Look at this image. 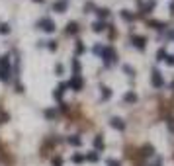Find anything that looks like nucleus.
<instances>
[{
	"label": "nucleus",
	"mask_w": 174,
	"mask_h": 166,
	"mask_svg": "<svg viewBox=\"0 0 174 166\" xmlns=\"http://www.w3.org/2000/svg\"><path fill=\"white\" fill-rule=\"evenodd\" d=\"M155 166H160V160H159V162H157V164H155Z\"/></svg>",
	"instance_id": "f704fd0d"
},
{
	"label": "nucleus",
	"mask_w": 174,
	"mask_h": 166,
	"mask_svg": "<svg viewBox=\"0 0 174 166\" xmlns=\"http://www.w3.org/2000/svg\"><path fill=\"white\" fill-rule=\"evenodd\" d=\"M94 147H96L98 151H102V149H104V141H102V137H96V139H94Z\"/></svg>",
	"instance_id": "dca6fc26"
},
{
	"label": "nucleus",
	"mask_w": 174,
	"mask_h": 166,
	"mask_svg": "<svg viewBox=\"0 0 174 166\" xmlns=\"http://www.w3.org/2000/svg\"><path fill=\"white\" fill-rule=\"evenodd\" d=\"M68 143H71L72 147H80V145H82V139L75 135V137H71V139H68Z\"/></svg>",
	"instance_id": "f8f14e48"
},
{
	"label": "nucleus",
	"mask_w": 174,
	"mask_h": 166,
	"mask_svg": "<svg viewBox=\"0 0 174 166\" xmlns=\"http://www.w3.org/2000/svg\"><path fill=\"white\" fill-rule=\"evenodd\" d=\"M86 160H90V162H98V152H88L86 154Z\"/></svg>",
	"instance_id": "f3484780"
},
{
	"label": "nucleus",
	"mask_w": 174,
	"mask_h": 166,
	"mask_svg": "<svg viewBox=\"0 0 174 166\" xmlns=\"http://www.w3.org/2000/svg\"><path fill=\"white\" fill-rule=\"evenodd\" d=\"M102 59H104V65L106 67H112L114 63H115V51L114 49H104V53H102Z\"/></svg>",
	"instance_id": "f03ea898"
},
{
	"label": "nucleus",
	"mask_w": 174,
	"mask_h": 166,
	"mask_svg": "<svg viewBox=\"0 0 174 166\" xmlns=\"http://www.w3.org/2000/svg\"><path fill=\"white\" fill-rule=\"evenodd\" d=\"M121 18H123V20H127V22H133V20H135V16L131 14V12H127V10H121Z\"/></svg>",
	"instance_id": "9b49d317"
},
{
	"label": "nucleus",
	"mask_w": 174,
	"mask_h": 166,
	"mask_svg": "<svg viewBox=\"0 0 174 166\" xmlns=\"http://www.w3.org/2000/svg\"><path fill=\"white\" fill-rule=\"evenodd\" d=\"M170 14H174V4H172V6H170Z\"/></svg>",
	"instance_id": "473e14b6"
},
{
	"label": "nucleus",
	"mask_w": 174,
	"mask_h": 166,
	"mask_svg": "<svg viewBox=\"0 0 174 166\" xmlns=\"http://www.w3.org/2000/svg\"><path fill=\"white\" fill-rule=\"evenodd\" d=\"M53 10L55 12H65L67 10V0H57V2L53 4Z\"/></svg>",
	"instance_id": "6e6552de"
},
{
	"label": "nucleus",
	"mask_w": 174,
	"mask_h": 166,
	"mask_svg": "<svg viewBox=\"0 0 174 166\" xmlns=\"http://www.w3.org/2000/svg\"><path fill=\"white\" fill-rule=\"evenodd\" d=\"M39 28L43 31H55V22H53V20H49V18H43L39 22Z\"/></svg>",
	"instance_id": "20e7f679"
},
{
	"label": "nucleus",
	"mask_w": 174,
	"mask_h": 166,
	"mask_svg": "<svg viewBox=\"0 0 174 166\" xmlns=\"http://www.w3.org/2000/svg\"><path fill=\"white\" fill-rule=\"evenodd\" d=\"M45 115H47V117H55V110H47Z\"/></svg>",
	"instance_id": "c756f323"
},
{
	"label": "nucleus",
	"mask_w": 174,
	"mask_h": 166,
	"mask_svg": "<svg viewBox=\"0 0 174 166\" xmlns=\"http://www.w3.org/2000/svg\"><path fill=\"white\" fill-rule=\"evenodd\" d=\"M151 84H153L155 88H160L162 84H164V80H162V74H160L159 71H157V68L153 71V76H151Z\"/></svg>",
	"instance_id": "7ed1b4c3"
},
{
	"label": "nucleus",
	"mask_w": 174,
	"mask_h": 166,
	"mask_svg": "<svg viewBox=\"0 0 174 166\" xmlns=\"http://www.w3.org/2000/svg\"><path fill=\"white\" fill-rule=\"evenodd\" d=\"M110 125H112L114 129H118V131L125 129V123H123V119H119V117H112V119H110Z\"/></svg>",
	"instance_id": "0eeeda50"
},
{
	"label": "nucleus",
	"mask_w": 174,
	"mask_h": 166,
	"mask_svg": "<svg viewBox=\"0 0 174 166\" xmlns=\"http://www.w3.org/2000/svg\"><path fill=\"white\" fill-rule=\"evenodd\" d=\"M63 164V160L59 158V156H57V158H53V166H61Z\"/></svg>",
	"instance_id": "c85d7f7f"
},
{
	"label": "nucleus",
	"mask_w": 174,
	"mask_h": 166,
	"mask_svg": "<svg viewBox=\"0 0 174 166\" xmlns=\"http://www.w3.org/2000/svg\"><path fill=\"white\" fill-rule=\"evenodd\" d=\"M123 72H125V74H129V76H133V74H135L133 67H129V65H123Z\"/></svg>",
	"instance_id": "6ab92c4d"
},
{
	"label": "nucleus",
	"mask_w": 174,
	"mask_h": 166,
	"mask_svg": "<svg viewBox=\"0 0 174 166\" xmlns=\"http://www.w3.org/2000/svg\"><path fill=\"white\" fill-rule=\"evenodd\" d=\"M82 160H84V156H82V154H75V156H72V162H82Z\"/></svg>",
	"instance_id": "393cba45"
},
{
	"label": "nucleus",
	"mask_w": 174,
	"mask_h": 166,
	"mask_svg": "<svg viewBox=\"0 0 174 166\" xmlns=\"http://www.w3.org/2000/svg\"><path fill=\"white\" fill-rule=\"evenodd\" d=\"M141 154H145V156H151V154H153V147H151V145H145V147L141 149Z\"/></svg>",
	"instance_id": "4468645a"
},
{
	"label": "nucleus",
	"mask_w": 174,
	"mask_h": 166,
	"mask_svg": "<svg viewBox=\"0 0 174 166\" xmlns=\"http://www.w3.org/2000/svg\"><path fill=\"white\" fill-rule=\"evenodd\" d=\"M110 96H112V90H110V88H106V86H104V88H102V98H104V100H108V98H110Z\"/></svg>",
	"instance_id": "a211bd4d"
},
{
	"label": "nucleus",
	"mask_w": 174,
	"mask_h": 166,
	"mask_svg": "<svg viewBox=\"0 0 174 166\" xmlns=\"http://www.w3.org/2000/svg\"><path fill=\"white\" fill-rule=\"evenodd\" d=\"M104 28H106V25H104V22H94V24H92V29L98 31V33H100V31H104Z\"/></svg>",
	"instance_id": "ddd939ff"
},
{
	"label": "nucleus",
	"mask_w": 174,
	"mask_h": 166,
	"mask_svg": "<svg viewBox=\"0 0 174 166\" xmlns=\"http://www.w3.org/2000/svg\"><path fill=\"white\" fill-rule=\"evenodd\" d=\"M166 63H168L170 67H174V55H168V57H166Z\"/></svg>",
	"instance_id": "cd10ccee"
},
{
	"label": "nucleus",
	"mask_w": 174,
	"mask_h": 166,
	"mask_svg": "<svg viewBox=\"0 0 174 166\" xmlns=\"http://www.w3.org/2000/svg\"><path fill=\"white\" fill-rule=\"evenodd\" d=\"M164 57H166V51H164V49H159V51H157V61H162Z\"/></svg>",
	"instance_id": "aec40b11"
},
{
	"label": "nucleus",
	"mask_w": 174,
	"mask_h": 166,
	"mask_svg": "<svg viewBox=\"0 0 174 166\" xmlns=\"http://www.w3.org/2000/svg\"><path fill=\"white\" fill-rule=\"evenodd\" d=\"M49 49H51V51L57 49V43H55V41H49Z\"/></svg>",
	"instance_id": "7c9ffc66"
},
{
	"label": "nucleus",
	"mask_w": 174,
	"mask_h": 166,
	"mask_svg": "<svg viewBox=\"0 0 174 166\" xmlns=\"http://www.w3.org/2000/svg\"><path fill=\"white\" fill-rule=\"evenodd\" d=\"M131 41H133V45L137 47V49H145V45H147V39H145V37H141V35H133V37H131Z\"/></svg>",
	"instance_id": "423d86ee"
},
{
	"label": "nucleus",
	"mask_w": 174,
	"mask_h": 166,
	"mask_svg": "<svg viewBox=\"0 0 174 166\" xmlns=\"http://www.w3.org/2000/svg\"><path fill=\"white\" fill-rule=\"evenodd\" d=\"M149 25H153L155 29H162V28H164V22H157V20H151Z\"/></svg>",
	"instance_id": "2eb2a0df"
},
{
	"label": "nucleus",
	"mask_w": 174,
	"mask_h": 166,
	"mask_svg": "<svg viewBox=\"0 0 174 166\" xmlns=\"http://www.w3.org/2000/svg\"><path fill=\"white\" fill-rule=\"evenodd\" d=\"M57 74H63V65H57Z\"/></svg>",
	"instance_id": "2f4dec72"
},
{
	"label": "nucleus",
	"mask_w": 174,
	"mask_h": 166,
	"mask_svg": "<svg viewBox=\"0 0 174 166\" xmlns=\"http://www.w3.org/2000/svg\"><path fill=\"white\" fill-rule=\"evenodd\" d=\"M170 88H172V90H174V80H172V84H170Z\"/></svg>",
	"instance_id": "72a5a7b5"
},
{
	"label": "nucleus",
	"mask_w": 174,
	"mask_h": 166,
	"mask_svg": "<svg viewBox=\"0 0 174 166\" xmlns=\"http://www.w3.org/2000/svg\"><path fill=\"white\" fill-rule=\"evenodd\" d=\"M123 100L129 102V104H135V102H137V94L135 92H127V94L123 96Z\"/></svg>",
	"instance_id": "1a4fd4ad"
},
{
	"label": "nucleus",
	"mask_w": 174,
	"mask_h": 166,
	"mask_svg": "<svg viewBox=\"0 0 174 166\" xmlns=\"http://www.w3.org/2000/svg\"><path fill=\"white\" fill-rule=\"evenodd\" d=\"M170 37H172V39H174V31H172V33H170Z\"/></svg>",
	"instance_id": "c9c22d12"
},
{
	"label": "nucleus",
	"mask_w": 174,
	"mask_h": 166,
	"mask_svg": "<svg viewBox=\"0 0 174 166\" xmlns=\"http://www.w3.org/2000/svg\"><path fill=\"white\" fill-rule=\"evenodd\" d=\"M76 53H78V55H82V53H84V45H82V43L76 45Z\"/></svg>",
	"instance_id": "bb28decb"
},
{
	"label": "nucleus",
	"mask_w": 174,
	"mask_h": 166,
	"mask_svg": "<svg viewBox=\"0 0 174 166\" xmlns=\"http://www.w3.org/2000/svg\"><path fill=\"white\" fill-rule=\"evenodd\" d=\"M35 2H41V0H35Z\"/></svg>",
	"instance_id": "e433bc0d"
},
{
	"label": "nucleus",
	"mask_w": 174,
	"mask_h": 166,
	"mask_svg": "<svg viewBox=\"0 0 174 166\" xmlns=\"http://www.w3.org/2000/svg\"><path fill=\"white\" fill-rule=\"evenodd\" d=\"M92 51H94V55H102V53H104V47H102V45H94Z\"/></svg>",
	"instance_id": "412c9836"
},
{
	"label": "nucleus",
	"mask_w": 174,
	"mask_h": 166,
	"mask_svg": "<svg viewBox=\"0 0 174 166\" xmlns=\"http://www.w3.org/2000/svg\"><path fill=\"white\" fill-rule=\"evenodd\" d=\"M8 31H10V28H8L6 24H2V25H0V33H8Z\"/></svg>",
	"instance_id": "a878e982"
},
{
	"label": "nucleus",
	"mask_w": 174,
	"mask_h": 166,
	"mask_svg": "<svg viewBox=\"0 0 174 166\" xmlns=\"http://www.w3.org/2000/svg\"><path fill=\"white\" fill-rule=\"evenodd\" d=\"M72 68H75V74H78V71H80V63H78L76 59L72 61Z\"/></svg>",
	"instance_id": "b1692460"
},
{
	"label": "nucleus",
	"mask_w": 174,
	"mask_h": 166,
	"mask_svg": "<svg viewBox=\"0 0 174 166\" xmlns=\"http://www.w3.org/2000/svg\"><path fill=\"white\" fill-rule=\"evenodd\" d=\"M82 78H80V74H75V76L71 78V82H68V86H71L72 90H80L82 88Z\"/></svg>",
	"instance_id": "39448f33"
},
{
	"label": "nucleus",
	"mask_w": 174,
	"mask_h": 166,
	"mask_svg": "<svg viewBox=\"0 0 174 166\" xmlns=\"http://www.w3.org/2000/svg\"><path fill=\"white\" fill-rule=\"evenodd\" d=\"M76 31H78V25H76V22H71V24H68L67 25V33H76Z\"/></svg>",
	"instance_id": "9d476101"
},
{
	"label": "nucleus",
	"mask_w": 174,
	"mask_h": 166,
	"mask_svg": "<svg viewBox=\"0 0 174 166\" xmlns=\"http://www.w3.org/2000/svg\"><path fill=\"white\" fill-rule=\"evenodd\" d=\"M96 12H98V18H106V16H108V10L106 8H100V10H96Z\"/></svg>",
	"instance_id": "4be33fe9"
},
{
	"label": "nucleus",
	"mask_w": 174,
	"mask_h": 166,
	"mask_svg": "<svg viewBox=\"0 0 174 166\" xmlns=\"http://www.w3.org/2000/svg\"><path fill=\"white\" fill-rule=\"evenodd\" d=\"M106 164H108V166H119V160H115V158H108V160H106Z\"/></svg>",
	"instance_id": "5701e85b"
},
{
	"label": "nucleus",
	"mask_w": 174,
	"mask_h": 166,
	"mask_svg": "<svg viewBox=\"0 0 174 166\" xmlns=\"http://www.w3.org/2000/svg\"><path fill=\"white\" fill-rule=\"evenodd\" d=\"M8 78H10V59L0 57V80L8 82Z\"/></svg>",
	"instance_id": "f257e3e1"
}]
</instances>
